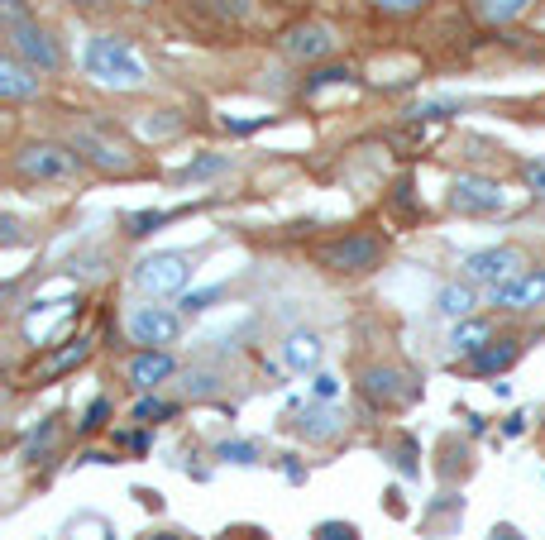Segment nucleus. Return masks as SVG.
<instances>
[{
  "label": "nucleus",
  "mask_w": 545,
  "mask_h": 540,
  "mask_svg": "<svg viewBox=\"0 0 545 540\" xmlns=\"http://www.w3.org/2000/svg\"><path fill=\"white\" fill-rule=\"evenodd\" d=\"M211 302H220V287H206V292H187V297H182L187 311H206Z\"/></svg>",
  "instance_id": "a878e982"
},
{
  "label": "nucleus",
  "mask_w": 545,
  "mask_h": 540,
  "mask_svg": "<svg viewBox=\"0 0 545 540\" xmlns=\"http://www.w3.org/2000/svg\"><path fill=\"white\" fill-rule=\"evenodd\" d=\"M522 5L526 0H483V15H493V20H512Z\"/></svg>",
  "instance_id": "5701e85b"
},
{
  "label": "nucleus",
  "mask_w": 545,
  "mask_h": 540,
  "mask_svg": "<svg viewBox=\"0 0 545 540\" xmlns=\"http://www.w3.org/2000/svg\"><path fill=\"white\" fill-rule=\"evenodd\" d=\"M488 335H493V330H488V321H474V316H469V321H455L450 345H455V354H479V349L488 345Z\"/></svg>",
  "instance_id": "dca6fc26"
},
{
  "label": "nucleus",
  "mask_w": 545,
  "mask_h": 540,
  "mask_svg": "<svg viewBox=\"0 0 545 540\" xmlns=\"http://www.w3.org/2000/svg\"><path fill=\"white\" fill-rule=\"evenodd\" d=\"M526 177H531V187H541V192H545V163H531Z\"/></svg>",
  "instance_id": "7c9ffc66"
},
{
  "label": "nucleus",
  "mask_w": 545,
  "mask_h": 540,
  "mask_svg": "<svg viewBox=\"0 0 545 540\" xmlns=\"http://www.w3.org/2000/svg\"><path fill=\"white\" fill-rule=\"evenodd\" d=\"M125 330H130L134 345L163 349V345H177V335H182V316L168 311V306H134L130 316H125Z\"/></svg>",
  "instance_id": "39448f33"
},
{
  "label": "nucleus",
  "mask_w": 545,
  "mask_h": 540,
  "mask_svg": "<svg viewBox=\"0 0 545 540\" xmlns=\"http://www.w3.org/2000/svg\"><path fill=\"white\" fill-rule=\"evenodd\" d=\"M321 536H326V540H354V531H349V526H326Z\"/></svg>",
  "instance_id": "2f4dec72"
},
{
  "label": "nucleus",
  "mask_w": 545,
  "mask_h": 540,
  "mask_svg": "<svg viewBox=\"0 0 545 540\" xmlns=\"http://www.w3.org/2000/svg\"><path fill=\"white\" fill-rule=\"evenodd\" d=\"M450 206L464 211V216H493V211H502V187L488 182V177L464 173V177H455V187H450Z\"/></svg>",
  "instance_id": "6e6552de"
},
{
  "label": "nucleus",
  "mask_w": 545,
  "mask_h": 540,
  "mask_svg": "<svg viewBox=\"0 0 545 540\" xmlns=\"http://www.w3.org/2000/svg\"><path fill=\"white\" fill-rule=\"evenodd\" d=\"M302 431H311L316 440H326V435H335V426H330V411H306L302 421H297Z\"/></svg>",
  "instance_id": "412c9836"
},
{
  "label": "nucleus",
  "mask_w": 545,
  "mask_h": 540,
  "mask_svg": "<svg viewBox=\"0 0 545 540\" xmlns=\"http://www.w3.org/2000/svg\"><path fill=\"white\" fill-rule=\"evenodd\" d=\"M72 149H77V153H91V158H96L101 168H110V173H115V168H120V173L130 168V153L120 149V144H110V139H101V134H91V130L77 134V144H72Z\"/></svg>",
  "instance_id": "4468645a"
},
{
  "label": "nucleus",
  "mask_w": 545,
  "mask_h": 540,
  "mask_svg": "<svg viewBox=\"0 0 545 540\" xmlns=\"http://www.w3.org/2000/svg\"><path fill=\"white\" fill-rule=\"evenodd\" d=\"M397 383H402V373H397V368H369V373H364V392H369L373 402H393Z\"/></svg>",
  "instance_id": "f3484780"
},
{
  "label": "nucleus",
  "mask_w": 545,
  "mask_h": 540,
  "mask_svg": "<svg viewBox=\"0 0 545 540\" xmlns=\"http://www.w3.org/2000/svg\"><path fill=\"white\" fill-rule=\"evenodd\" d=\"M5 39H10V53H15L20 63H29L34 72H58V67H63V48L53 44V34H48L39 20L10 24Z\"/></svg>",
  "instance_id": "20e7f679"
},
{
  "label": "nucleus",
  "mask_w": 545,
  "mask_h": 540,
  "mask_svg": "<svg viewBox=\"0 0 545 540\" xmlns=\"http://www.w3.org/2000/svg\"><path fill=\"white\" fill-rule=\"evenodd\" d=\"M354 72L349 67H326V72H316L311 82H306V91H321V87H335V82H349Z\"/></svg>",
  "instance_id": "4be33fe9"
},
{
  "label": "nucleus",
  "mask_w": 545,
  "mask_h": 540,
  "mask_svg": "<svg viewBox=\"0 0 545 540\" xmlns=\"http://www.w3.org/2000/svg\"><path fill=\"white\" fill-rule=\"evenodd\" d=\"M0 96H5V101H29V96H39L34 67L20 63L15 53H5V63H0Z\"/></svg>",
  "instance_id": "9b49d317"
},
{
  "label": "nucleus",
  "mask_w": 545,
  "mask_h": 540,
  "mask_svg": "<svg viewBox=\"0 0 545 540\" xmlns=\"http://www.w3.org/2000/svg\"><path fill=\"white\" fill-rule=\"evenodd\" d=\"M464 273H469L474 282L502 287V282H512V278H522L526 273V254L522 249H512V244H502V249H479V254L464 259Z\"/></svg>",
  "instance_id": "0eeeda50"
},
{
  "label": "nucleus",
  "mask_w": 545,
  "mask_h": 540,
  "mask_svg": "<svg viewBox=\"0 0 545 540\" xmlns=\"http://www.w3.org/2000/svg\"><path fill=\"white\" fill-rule=\"evenodd\" d=\"M87 72L101 82V87H115V91H134L144 87V63L134 58V48L115 34H96L87 44Z\"/></svg>",
  "instance_id": "f257e3e1"
},
{
  "label": "nucleus",
  "mask_w": 545,
  "mask_h": 540,
  "mask_svg": "<svg viewBox=\"0 0 545 540\" xmlns=\"http://www.w3.org/2000/svg\"><path fill=\"white\" fill-rule=\"evenodd\" d=\"M311 388H316V397H335V388H340V383H335V378H330V373H321V378H316V383H311Z\"/></svg>",
  "instance_id": "c756f323"
},
{
  "label": "nucleus",
  "mask_w": 545,
  "mask_h": 540,
  "mask_svg": "<svg viewBox=\"0 0 545 540\" xmlns=\"http://www.w3.org/2000/svg\"><path fill=\"white\" fill-rule=\"evenodd\" d=\"M0 15H5V29H10V24H24V20H29L24 0H0Z\"/></svg>",
  "instance_id": "bb28decb"
},
{
  "label": "nucleus",
  "mask_w": 545,
  "mask_h": 540,
  "mask_svg": "<svg viewBox=\"0 0 545 540\" xmlns=\"http://www.w3.org/2000/svg\"><path fill=\"white\" fill-rule=\"evenodd\" d=\"M225 168V158H201V163H192V168H182V182H197V177H211Z\"/></svg>",
  "instance_id": "b1692460"
},
{
  "label": "nucleus",
  "mask_w": 545,
  "mask_h": 540,
  "mask_svg": "<svg viewBox=\"0 0 545 540\" xmlns=\"http://www.w3.org/2000/svg\"><path fill=\"white\" fill-rule=\"evenodd\" d=\"M373 5H378L383 15H416L426 0H373Z\"/></svg>",
  "instance_id": "393cba45"
},
{
  "label": "nucleus",
  "mask_w": 545,
  "mask_h": 540,
  "mask_svg": "<svg viewBox=\"0 0 545 540\" xmlns=\"http://www.w3.org/2000/svg\"><path fill=\"white\" fill-rule=\"evenodd\" d=\"M206 5L216 20H249V10H254V0H197Z\"/></svg>",
  "instance_id": "aec40b11"
},
{
  "label": "nucleus",
  "mask_w": 545,
  "mask_h": 540,
  "mask_svg": "<svg viewBox=\"0 0 545 540\" xmlns=\"http://www.w3.org/2000/svg\"><path fill=\"white\" fill-rule=\"evenodd\" d=\"M474 306H479V297H474V287H464V282L440 287V297H436V311L440 316H450V321H469Z\"/></svg>",
  "instance_id": "2eb2a0df"
},
{
  "label": "nucleus",
  "mask_w": 545,
  "mask_h": 540,
  "mask_svg": "<svg viewBox=\"0 0 545 540\" xmlns=\"http://www.w3.org/2000/svg\"><path fill=\"white\" fill-rule=\"evenodd\" d=\"M220 454L235 459V464H254V450H249V445H220Z\"/></svg>",
  "instance_id": "c85d7f7f"
},
{
  "label": "nucleus",
  "mask_w": 545,
  "mask_h": 540,
  "mask_svg": "<svg viewBox=\"0 0 545 540\" xmlns=\"http://www.w3.org/2000/svg\"><path fill=\"white\" fill-rule=\"evenodd\" d=\"M168 402H139V407H134V421H158V416H168Z\"/></svg>",
  "instance_id": "cd10ccee"
},
{
  "label": "nucleus",
  "mask_w": 545,
  "mask_h": 540,
  "mask_svg": "<svg viewBox=\"0 0 545 540\" xmlns=\"http://www.w3.org/2000/svg\"><path fill=\"white\" fill-rule=\"evenodd\" d=\"M378 259H383V239L378 235H345L321 249V263L335 268V273H369V268H378Z\"/></svg>",
  "instance_id": "423d86ee"
},
{
  "label": "nucleus",
  "mask_w": 545,
  "mask_h": 540,
  "mask_svg": "<svg viewBox=\"0 0 545 540\" xmlns=\"http://www.w3.org/2000/svg\"><path fill=\"white\" fill-rule=\"evenodd\" d=\"M134 5H149V0H134Z\"/></svg>",
  "instance_id": "f704fd0d"
},
{
  "label": "nucleus",
  "mask_w": 545,
  "mask_h": 540,
  "mask_svg": "<svg viewBox=\"0 0 545 540\" xmlns=\"http://www.w3.org/2000/svg\"><path fill=\"white\" fill-rule=\"evenodd\" d=\"M283 53L297 58V63H316V58L335 53V34H330L326 24H292L283 34Z\"/></svg>",
  "instance_id": "1a4fd4ad"
},
{
  "label": "nucleus",
  "mask_w": 545,
  "mask_h": 540,
  "mask_svg": "<svg viewBox=\"0 0 545 540\" xmlns=\"http://www.w3.org/2000/svg\"><path fill=\"white\" fill-rule=\"evenodd\" d=\"M77 5H101V0H77Z\"/></svg>",
  "instance_id": "72a5a7b5"
},
{
  "label": "nucleus",
  "mask_w": 545,
  "mask_h": 540,
  "mask_svg": "<svg viewBox=\"0 0 545 540\" xmlns=\"http://www.w3.org/2000/svg\"><path fill=\"white\" fill-rule=\"evenodd\" d=\"M493 540H517V531H512V526H498V531H493Z\"/></svg>",
  "instance_id": "473e14b6"
},
{
  "label": "nucleus",
  "mask_w": 545,
  "mask_h": 540,
  "mask_svg": "<svg viewBox=\"0 0 545 540\" xmlns=\"http://www.w3.org/2000/svg\"><path fill=\"white\" fill-rule=\"evenodd\" d=\"M512 359H517V345H512V340H498L493 349H479V354H474V373H502Z\"/></svg>",
  "instance_id": "a211bd4d"
},
{
  "label": "nucleus",
  "mask_w": 545,
  "mask_h": 540,
  "mask_svg": "<svg viewBox=\"0 0 545 540\" xmlns=\"http://www.w3.org/2000/svg\"><path fill=\"white\" fill-rule=\"evenodd\" d=\"M82 359H87V340H77V345H72V349H63V354H53V359H48V364L39 368V378H58L63 368L82 364Z\"/></svg>",
  "instance_id": "6ab92c4d"
},
{
  "label": "nucleus",
  "mask_w": 545,
  "mask_h": 540,
  "mask_svg": "<svg viewBox=\"0 0 545 540\" xmlns=\"http://www.w3.org/2000/svg\"><path fill=\"white\" fill-rule=\"evenodd\" d=\"M187 278H192L187 254H149V259L134 263V287L144 297H173L187 287Z\"/></svg>",
  "instance_id": "7ed1b4c3"
},
{
  "label": "nucleus",
  "mask_w": 545,
  "mask_h": 540,
  "mask_svg": "<svg viewBox=\"0 0 545 540\" xmlns=\"http://www.w3.org/2000/svg\"><path fill=\"white\" fill-rule=\"evenodd\" d=\"M493 302L512 306V311H522V306H541L545 302V273H522V278L493 287Z\"/></svg>",
  "instance_id": "9d476101"
},
{
  "label": "nucleus",
  "mask_w": 545,
  "mask_h": 540,
  "mask_svg": "<svg viewBox=\"0 0 545 540\" xmlns=\"http://www.w3.org/2000/svg\"><path fill=\"white\" fill-rule=\"evenodd\" d=\"M168 373H173V359H168L163 349H144V354H134V359H130V383H134L139 392L158 388Z\"/></svg>",
  "instance_id": "ddd939ff"
},
{
  "label": "nucleus",
  "mask_w": 545,
  "mask_h": 540,
  "mask_svg": "<svg viewBox=\"0 0 545 540\" xmlns=\"http://www.w3.org/2000/svg\"><path fill=\"white\" fill-rule=\"evenodd\" d=\"M326 359V345H321V335H311V330H292L283 345V364L292 373H306V368H316Z\"/></svg>",
  "instance_id": "f8f14e48"
},
{
  "label": "nucleus",
  "mask_w": 545,
  "mask_h": 540,
  "mask_svg": "<svg viewBox=\"0 0 545 540\" xmlns=\"http://www.w3.org/2000/svg\"><path fill=\"white\" fill-rule=\"evenodd\" d=\"M15 173L29 182H72L82 173V153L63 144H24L15 153Z\"/></svg>",
  "instance_id": "f03ea898"
}]
</instances>
